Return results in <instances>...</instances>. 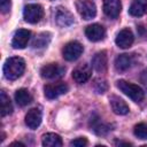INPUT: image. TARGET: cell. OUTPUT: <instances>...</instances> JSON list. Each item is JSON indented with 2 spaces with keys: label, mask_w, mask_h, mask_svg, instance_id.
<instances>
[{
  "label": "cell",
  "mask_w": 147,
  "mask_h": 147,
  "mask_svg": "<svg viewBox=\"0 0 147 147\" xmlns=\"http://www.w3.org/2000/svg\"><path fill=\"white\" fill-rule=\"evenodd\" d=\"M25 70V62L20 56H13L6 60L3 64V75L9 80H15L23 75Z\"/></svg>",
  "instance_id": "obj_1"
},
{
  "label": "cell",
  "mask_w": 147,
  "mask_h": 147,
  "mask_svg": "<svg viewBox=\"0 0 147 147\" xmlns=\"http://www.w3.org/2000/svg\"><path fill=\"white\" fill-rule=\"evenodd\" d=\"M116 85L119 88V91H122L125 95H127L134 102L142 101V99L145 96V93H144V91L140 86H138L136 84H132V83H129L126 80H118Z\"/></svg>",
  "instance_id": "obj_2"
},
{
  "label": "cell",
  "mask_w": 147,
  "mask_h": 147,
  "mask_svg": "<svg viewBox=\"0 0 147 147\" xmlns=\"http://www.w3.org/2000/svg\"><path fill=\"white\" fill-rule=\"evenodd\" d=\"M76 9L79 13V15L86 21L94 18L96 15L95 3L91 0H78L76 2Z\"/></svg>",
  "instance_id": "obj_3"
},
{
  "label": "cell",
  "mask_w": 147,
  "mask_h": 147,
  "mask_svg": "<svg viewBox=\"0 0 147 147\" xmlns=\"http://www.w3.org/2000/svg\"><path fill=\"white\" fill-rule=\"evenodd\" d=\"M42 15H44V10H42L40 5L30 3V5H26L24 7L23 17H24L25 22H28V23H37V22H39L41 20Z\"/></svg>",
  "instance_id": "obj_4"
},
{
  "label": "cell",
  "mask_w": 147,
  "mask_h": 147,
  "mask_svg": "<svg viewBox=\"0 0 147 147\" xmlns=\"http://www.w3.org/2000/svg\"><path fill=\"white\" fill-rule=\"evenodd\" d=\"M64 71H65V68L60 65L59 63H49L44 65L40 69V75L46 79H56L63 76Z\"/></svg>",
  "instance_id": "obj_5"
},
{
  "label": "cell",
  "mask_w": 147,
  "mask_h": 147,
  "mask_svg": "<svg viewBox=\"0 0 147 147\" xmlns=\"http://www.w3.org/2000/svg\"><path fill=\"white\" fill-rule=\"evenodd\" d=\"M83 53V46L80 42L78 41H70L68 42L63 51H62V54H63V57L67 60V61H75L77 60Z\"/></svg>",
  "instance_id": "obj_6"
},
{
  "label": "cell",
  "mask_w": 147,
  "mask_h": 147,
  "mask_svg": "<svg viewBox=\"0 0 147 147\" xmlns=\"http://www.w3.org/2000/svg\"><path fill=\"white\" fill-rule=\"evenodd\" d=\"M92 76V68L87 63H82L77 65L72 71V78L78 84L86 83Z\"/></svg>",
  "instance_id": "obj_7"
},
{
  "label": "cell",
  "mask_w": 147,
  "mask_h": 147,
  "mask_svg": "<svg viewBox=\"0 0 147 147\" xmlns=\"http://www.w3.org/2000/svg\"><path fill=\"white\" fill-rule=\"evenodd\" d=\"M67 91H68V85L63 82H59L55 84H47L44 87L45 96L47 99H56L60 95L67 93Z\"/></svg>",
  "instance_id": "obj_8"
},
{
  "label": "cell",
  "mask_w": 147,
  "mask_h": 147,
  "mask_svg": "<svg viewBox=\"0 0 147 147\" xmlns=\"http://www.w3.org/2000/svg\"><path fill=\"white\" fill-rule=\"evenodd\" d=\"M54 16H55L56 24L60 25V26L65 28V26H69V25H71L74 23V16H72V14L68 9H65L63 7H57L55 9Z\"/></svg>",
  "instance_id": "obj_9"
},
{
  "label": "cell",
  "mask_w": 147,
  "mask_h": 147,
  "mask_svg": "<svg viewBox=\"0 0 147 147\" xmlns=\"http://www.w3.org/2000/svg\"><path fill=\"white\" fill-rule=\"evenodd\" d=\"M30 31L29 30H25V29H18L15 33H14V37H13V40H11V46L16 49H22L24 48L28 42H29V39H30Z\"/></svg>",
  "instance_id": "obj_10"
},
{
  "label": "cell",
  "mask_w": 147,
  "mask_h": 147,
  "mask_svg": "<svg viewBox=\"0 0 147 147\" xmlns=\"http://www.w3.org/2000/svg\"><path fill=\"white\" fill-rule=\"evenodd\" d=\"M85 34H86L88 40H91V41H99V40H102L105 38L106 30H105V28L102 25H100L98 23H94V24H91V25L86 26Z\"/></svg>",
  "instance_id": "obj_11"
},
{
  "label": "cell",
  "mask_w": 147,
  "mask_h": 147,
  "mask_svg": "<svg viewBox=\"0 0 147 147\" xmlns=\"http://www.w3.org/2000/svg\"><path fill=\"white\" fill-rule=\"evenodd\" d=\"M122 10L121 0H103V11L110 18H116Z\"/></svg>",
  "instance_id": "obj_12"
},
{
  "label": "cell",
  "mask_w": 147,
  "mask_h": 147,
  "mask_svg": "<svg viewBox=\"0 0 147 147\" xmlns=\"http://www.w3.org/2000/svg\"><path fill=\"white\" fill-rule=\"evenodd\" d=\"M133 40H134V37L132 31L130 29H123L118 32L115 42L121 48H129L133 44Z\"/></svg>",
  "instance_id": "obj_13"
},
{
  "label": "cell",
  "mask_w": 147,
  "mask_h": 147,
  "mask_svg": "<svg viewBox=\"0 0 147 147\" xmlns=\"http://www.w3.org/2000/svg\"><path fill=\"white\" fill-rule=\"evenodd\" d=\"M41 123V111L39 108H32L30 109L25 115V124L28 127L34 130L37 129Z\"/></svg>",
  "instance_id": "obj_14"
},
{
  "label": "cell",
  "mask_w": 147,
  "mask_h": 147,
  "mask_svg": "<svg viewBox=\"0 0 147 147\" xmlns=\"http://www.w3.org/2000/svg\"><path fill=\"white\" fill-rule=\"evenodd\" d=\"M109 103L113 111L117 115H126L129 113V106L123 99H121L117 95H111L109 99Z\"/></svg>",
  "instance_id": "obj_15"
},
{
  "label": "cell",
  "mask_w": 147,
  "mask_h": 147,
  "mask_svg": "<svg viewBox=\"0 0 147 147\" xmlns=\"http://www.w3.org/2000/svg\"><path fill=\"white\" fill-rule=\"evenodd\" d=\"M107 63H108V60H107V53L105 51H101V52H98L93 59H92V67L98 71V72H103L106 69H107Z\"/></svg>",
  "instance_id": "obj_16"
},
{
  "label": "cell",
  "mask_w": 147,
  "mask_h": 147,
  "mask_svg": "<svg viewBox=\"0 0 147 147\" xmlns=\"http://www.w3.org/2000/svg\"><path fill=\"white\" fill-rule=\"evenodd\" d=\"M129 13L136 17L145 15L147 13V0H133L129 8Z\"/></svg>",
  "instance_id": "obj_17"
},
{
  "label": "cell",
  "mask_w": 147,
  "mask_h": 147,
  "mask_svg": "<svg viewBox=\"0 0 147 147\" xmlns=\"http://www.w3.org/2000/svg\"><path fill=\"white\" fill-rule=\"evenodd\" d=\"M133 63V59L129 54H119L115 59V68L118 71H125L129 68H131Z\"/></svg>",
  "instance_id": "obj_18"
},
{
  "label": "cell",
  "mask_w": 147,
  "mask_h": 147,
  "mask_svg": "<svg viewBox=\"0 0 147 147\" xmlns=\"http://www.w3.org/2000/svg\"><path fill=\"white\" fill-rule=\"evenodd\" d=\"M15 101L18 106L25 107L32 102V95L26 88H20L15 93Z\"/></svg>",
  "instance_id": "obj_19"
},
{
  "label": "cell",
  "mask_w": 147,
  "mask_h": 147,
  "mask_svg": "<svg viewBox=\"0 0 147 147\" xmlns=\"http://www.w3.org/2000/svg\"><path fill=\"white\" fill-rule=\"evenodd\" d=\"M11 113H13V106H11L10 99L3 91H1L0 92V114L2 117H5Z\"/></svg>",
  "instance_id": "obj_20"
},
{
  "label": "cell",
  "mask_w": 147,
  "mask_h": 147,
  "mask_svg": "<svg viewBox=\"0 0 147 147\" xmlns=\"http://www.w3.org/2000/svg\"><path fill=\"white\" fill-rule=\"evenodd\" d=\"M42 146L46 147H61L62 139L59 134L55 133H46L42 136Z\"/></svg>",
  "instance_id": "obj_21"
},
{
  "label": "cell",
  "mask_w": 147,
  "mask_h": 147,
  "mask_svg": "<svg viewBox=\"0 0 147 147\" xmlns=\"http://www.w3.org/2000/svg\"><path fill=\"white\" fill-rule=\"evenodd\" d=\"M91 127L99 136H105L110 130V126L107 125V124H105V123H102L101 119L98 118V117H93L91 119Z\"/></svg>",
  "instance_id": "obj_22"
},
{
  "label": "cell",
  "mask_w": 147,
  "mask_h": 147,
  "mask_svg": "<svg viewBox=\"0 0 147 147\" xmlns=\"http://www.w3.org/2000/svg\"><path fill=\"white\" fill-rule=\"evenodd\" d=\"M51 41V33L49 32H41L37 34L32 41V47L33 48H42L46 47Z\"/></svg>",
  "instance_id": "obj_23"
},
{
  "label": "cell",
  "mask_w": 147,
  "mask_h": 147,
  "mask_svg": "<svg viewBox=\"0 0 147 147\" xmlns=\"http://www.w3.org/2000/svg\"><path fill=\"white\" fill-rule=\"evenodd\" d=\"M134 136L139 139H147V125L145 123H139L134 126Z\"/></svg>",
  "instance_id": "obj_24"
},
{
  "label": "cell",
  "mask_w": 147,
  "mask_h": 147,
  "mask_svg": "<svg viewBox=\"0 0 147 147\" xmlns=\"http://www.w3.org/2000/svg\"><path fill=\"white\" fill-rule=\"evenodd\" d=\"M94 88L98 93H105L107 90V83L101 79H96L94 83Z\"/></svg>",
  "instance_id": "obj_25"
},
{
  "label": "cell",
  "mask_w": 147,
  "mask_h": 147,
  "mask_svg": "<svg viewBox=\"0 0 147 147\" xmlns=\"http://www.w3.org/2000/svg\"><path fill=\"white\" fill-rule=\"evenodd\" d=\"M87 145V140L84 138V137H80V138H76L75 140H72L70 142V146H74V147H84Z\"/></svg>",
  "instance_id": "obj_26"
},
{
  "label": "cell",
  "mask_w": 147,
  "mask_h": 147,
  "mask_svg": "<svg viewBox=\"0 0 147 147\" xmlns=\"http://www.w3.org/2000/svg\"><path fill=\"white\" fill-rule=\"evenodd\" d=\"M10 0H0V7H1V11L3 14H7L10 10Z\"/></svg>",
  "instance_id": "obj_27"
},
{
  "label": "cell",
  "mask_w": 147,
  "mask_h": 147,
  "mask_svg": "<svg viewBox=\"0 0 147 147\" xmlns=\"http://www.w3.org/2000/svg\"><path fill=\"white\" fill-rule=\"evenodd\" d=\"M140 80H141V83L144 84V86H145V87H146V90H147V70H145V71H142V72H141Z\"/></svg>",
  "instance_id": "obj_28"
},
{
  "label": "cell",
  "mask_w": 147,
  "mask_h": 147,
  "mask_svg": "<svg viewBox=\"0 0 147 147\" xmlns=\"http://www.w3.org/2000/svg\"><path fill=\"white\" fill-rule=\"evenodd\" d=\"M14 145H18V146H24L23 144H21V142H13L11 144V146H14Z\"/></svg>",
  "instance_id": "obj_29"
}]
</instances>
